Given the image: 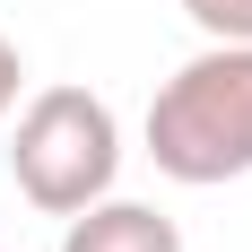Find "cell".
I'll use <instances>...</instances> for the list:
<instances>
[{"label":"cell","instance_id":"5b68a950","mask_svg":"<svg viewBox=\"0 0 252 252\" xmlns=\"http://www.w3.org/2000/svg\"><path fill=\"white\" fill-rule=\"evenodd\" d=\"M18 87H26V61H18V44L0 35V122H9V104H18Z\"/></svg>","mask_w":252,"mask_h":252},{"label":"cell","instance_id":"7a4b0ae2","mask_svg":"<svg viewBox=\"0 0 252 252\" xmlns=\"http://www.w3.org/2000/svg\"><path fill=\"white\" fill-rule=\"evenodd\" d=\"M122 174V122L113 104L87 87H44L26 96L18 130H9V183L44 218H78L87 200H104Z\"/></svg>","mask_w":252,"mask_h":252},{"label":"cell","instance_id":"3957f363","mask_svg":"<svg viewBox=\"0 0 252 252\" xmlns=\"http://www.w3.org/2000/svg\"><path fill=\"white\" fill-rule=\"evenodd\" d=\"M61 252H183V226L165 218V209L148 200H87L70 218V235H61Z\"/></svg>","mask_w":252,"mask_h":252},{"label":"cell","instance_id":"277c9868","mask_svg":"<svg viewBox=\"0 0 252 252\" xmlns=\"http://www.w3.org/2000/svg\"><path fill=\"white\" fill-rule=\"evenodd\" d=\"M183 18L209 44H252V0H183Z\"/></svg>","mask_w":252,"mask_h":252},{"label":"cell","instance_id":"6da1fadb","mask_svg":"<svg viewBox=\"0 0 252 252\" xmlns=\"http://www.w3.org/2000/svg\"><path fill=\"white\" fill-rule=\"evenodd\" d=\"M148 157L157 174L191 183V191L252 174V44L191 52L148 96Z\"/></svg>","mask_w":252,"mask_h":252}]
</instances>
